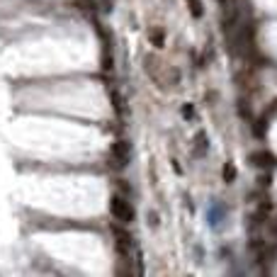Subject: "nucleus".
I'll use <instances>...</instances> for the list:
<instances>
[{
	"label": "nucleus",
	"instance_id": "nucleus-1",
	"mask_svg": "<svg viewBox=\"0 0 277 277\" xmlns=\"http://www.w3.org/2000/svg\"><path fill=\"white\" fill-rule=\"evenodd\" d=\"M110 209H112V217L117 219V222H122V224H129L131 219H134V209H131V204L124 200V197H112V202H110Z\"/></svg>",
	"mask_w": 277,
	"mask_h": 277
},
{
	"label": "nucleus",
	"instance_id": "nucleus-4",
	"mask_svg": "<svg viewBox=\"0 0 277 277\" xmlns=\"http://www.w3.org/2000/svg\"><path fill=\"white\" fill-rule=\"evenodd\" d=\"M251 161H253L256 166H273V156H270V153H265V151L253 153V156H251Z\"/></svg>",
	"mask_w": 277,
	"mask_h": 277
},
{
	"label": "nucleus",
	"instance_id": "nucleus-3",
	"mask_svg": "<svg viewBox=\"0 0 277 277\" xmlns=\"http://www.w3.org/2000/svg\"><path fill=\"white\" fill-rule=\"evenodd\" d=\"M112 234H114V239H117V248H119V253H127L131 248V236L124 231V229H119V226H114L112 229Z\"/></svg>",
	"mask_w": 277,
	"mask_h": 277
},
{
	"label": "nucleus",
	"instance_id": "nucleus-2",
	"mask_svg": "<svg viewBox=\"0 0 277 277\" xmlns=\"http://www.w3.org/2000/svg\"><path fill=\"white\" fill-rule=\"evenodd\" d=\"M131 158V151H129V144H124V141H117L114 146H112V163L117 168H124L129 163Z\"/></svg>",
	"mask_w": 277,
	"mask_h": 277
},
{
	"label": "nucleus",
	"instance_id": "nucleus-6",
	"mask_svg": "<svg viewBox=\"0 0 277 277\" xmlns=\"http://www.w3.org/2000/svg\"><path fill=\"white\" fill-rule=\"evenodd\" d=\"M190 5H192V12H195V15H202V7H200V0H190Z\"/></svg>",
	"mask_w": 277,
	"mask_h": 277
},
{
	"label": "nucleus",
	"instance_id": "nucleus-5",
	"mask_svg": "<svg viewBox=\"0 0 277 277\" xmlns=\"http://www.w3.org/2000/svg\"><path fill=\"white\" fill-rule=\"evenodd\" d=\"M234 178H236V168H234V166H226V168H224V180L229 183V180H234Z\"/></svg>",
	"mask_w": 277,
	"mask_h": 277
}]
</instances>
